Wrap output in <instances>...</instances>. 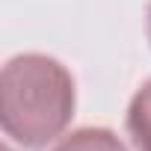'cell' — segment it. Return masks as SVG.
Segmentation results:
<instances>
[{"instance_id": "3", "label": "cell", "mask_w": 151, "mask_h": 151, "mask_svg": "<svg viewBox=\"0 0 151 151\" xmlns=\"http://www.w3.org/2000/svg\"><path fill=\"white\" fill-rule=\"evenodd\" d=\"M50 151H127L110 127H77L62 136Z\"/></svg>"}, {"instance_id": "1", "label": "cell", "mask_w": 151, "mask_h": 151, "mask_svg": "<svg viewBox=\"0 0 151 151\" xmlns=\"http://www.w3.org/2000/svg\"><path fill=\"white\" fill-rule=\"evenodd\" d=\"M0 124L9 142L45 148L71 124L77 92L71 71L47 53H18L0 74Z\"/></svg>"}, {"instance_id": "2", "label": "cell", "mask_w": 151, "mask_h": 151, "mask_svg": "<svg viewBox=\"0 0 151 151\" xmlns=\"http://www.w3.org/2000/svg\"><path fill=\"white\" fill-rule=\"evenodd\" d=\"M127 133L136 151H151V80H145L127 107Z\"/></svg>"}, {"instance_id": "4", "label": "cell", "mask_w": 151, "mask_h": 151, "mask_svg": "<svg viewBox=\"0 0 151 151\" xmlns=\"http://www.w3.org/2000/svg\"><path fill=\"white\" fill-rule=\"evenodd\" d=\"M148 42H151V6H148Z\"/></svg>"}]
</instances>
